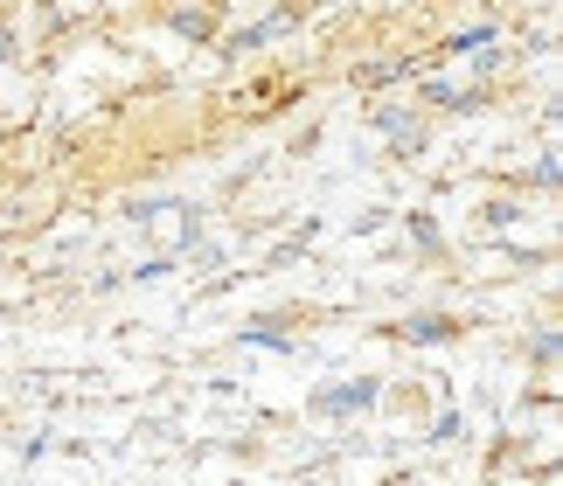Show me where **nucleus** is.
I'll list each match as a JSON object with an SVG mask.
<instances>
[{
	"label": "nucleus",
	"mask_w": 563,
	"mask_h": 486,
	"mask_svg": "<svg viewBox=\"0 0 563 486\" xmlns=\"http://www.w3.org/2000/svg\"><path fill=\"white\" fill-rule=\"evenodd\" d=\"M536 188H543V195L556 188V153H543V161H536Z\"/></svg>",
	"instance_id": "f8f14e48"
},
{
	"label": "nucleus",
	"mask_w": 563,
	"mask_h": 486,
	"mask_svg": "<svg viewBox=\"0 0 563 486\" xmlns=\"http://www.w3.org/2000/svg\"><path fill=\"white\" fill-rule=\"evenodd\" d=\"M481 42H494V29H487V21H481V29H466V35H452L445 49H452V56H466V49H481Z\"/></svg>",
	"instance_id": "9d476101"
},
{
	"label": "nucleus",
	"mask_w": 563,
	"mask_h": 486,
	"mask_svg": "<svg viewBox=\"0 0 563 486\" xmlns=\"http://www.w3.org/2000/svg\"><path fill=\"white\" fill-rule=\"evenodd\" d=\"M487 223L494 230H515V223H522V209H515V202H487Z\"/></svg>",
	"instance_id": "9b49d317"
},
{
	"label": "nucleus",
	"mask_w": 563,
	"mask_h": 486,
	"mask_svg": "<svg viewBox=\"0 0 563 486\" xmlns=\"http://www.w3.org/2000/svg\"><path fill=\"white\" fill-rule=\"evenodd\" d=\"M299 29V14L292 8H278V14H265V21H251V29H236L230 42H223V56H244V49H265L272 35H292Z\"/></svg>",
	"instance_id": "f03ea898"
},
{
	"label": "nucleus",
	"mask_w": 563,
	"mask_h": 486,
	"mask_svg": "<svg viewBox=\"0 0 563 486\" xmlns=\"http://www.w3.org/2000/svg\"><path fill=\"white\" fill-rule=\"evenodd\" d=\"M404 230H410V243H424V251H439V243H445V230L431 223L424 209H410V216H404Z\"/></svg>",
	"instance_id": "39448f33"
},
{
	"label": "nucleus",
	"mask_w": 563,
	"mask_h": 486,
	"mask_svg": "<svg viewBox=\"0 0 563 486\" xmlns=\"http://www.w3.org/2000/svg\"><path fill=\"white\" fill-rule=\"evenodd\" d=\"M376 396H383L376 375H355V383H341V389H313V410L320 417H349V410H369Z\"/></svg>",
	"instance_id": "f257e3e1"
},
{
	"label": "nucleus",
	"mask_w": 563,
	"mask_h": 486,
	"mask_svg": "<svg viewBox=\"0 0 563 486\" xmlns=\"http://www.w3.org/2000/svg\"><path fill=\"white\" fill-rule=\"evenodd\" d=\"M556 355H563V341H556V327H543L536 334V368H556Z\"/></svg>",
	"instance_id": "1a4fd4ad"
},
{
	"label": "nucleus",
	"mask_w": 563,
	"mask_h": 486,
	"mask_svg": "<svg viewBox=\"0 0 563 486\" xmlns=\"http://www.w3.org/2000/svg\"><path fill=\"white\" fill-rule=\"evenodd\" d=\"M14 56H21V35H14V29H0V70H8Z\"/></svg>",
	"instance_id": "ddd939ff"
},
{
	"label": "nucleus",
	"mask_w": 563,
	"mask_h": 486,
	"mask_svg": "<svg viewBox=\"0 0 563 486\" xmlns=\"http://www.w3.org/2000/svg\"><path fill=\"white\" fill-rule=\"evenodd\" d=\"M389 334H397V341H418V347H439V341H460V320H445V313H418V320H397Z\"/></svg>",
	"instance_id": "7ed1b4c3"
},
{
	"label": "nucleus",
	"mask_w": 563,
	"mask_h": 486,
	"mask_svg": "<svg viewBox=\"0 0 563 486\" xmlns=\"http://www.w3.org/2000/svg\"><path fill=\"white\" fill-rule=\"evenodd\" d=\"M244 347H272V355H292V334H286V327H265V320H257V327H244Z\"/></svg>",
	"instance_id": "20e7f679"
},
{
	"label": "nucleus",
	"mask_w": 563,
	"mask_h": 486,
	"mask_svg": "<svg viewBox=\"0 0 563 486\" xmlns=\"http://www.w3.org/2000/svg\"><path fill=\"white\" fill-rule=\"evenodd\" d=\"M167 29H175L181 42H209V35H216V29H209V14H175Z\"/></svg>",
	"instance_id": "6e6552de"
},
{
	"label": "nucleus",
	"mask_w": 563,
	"mask_h": 486,
	"mask_svg": "<svg viewBox=\"0 0 563 486\" xmlns=\"http://www.w3.org/2000/svg\"><path fill=\"white\" fill-rule=\"evenodd\" d=\"M369 125H376V132H404V125H418V119H410V104H376Z\"/></svg>",
	"instance_id": "423d86ee"
},
{
	"label": "nucleus",
	"mask_w": 563,
	"mask_h": 486,
	"mask_svg": "<svg viewBox=\"0 0 563 486\" xmlns=\"http://www.w3.org/2000/svg\"><path fill=\"white\" fill-rule=\"evenodd\" d=\"M466 63H473V77H494V70H501V42H481V49H466Z\"/></svg>",
	"instance_id": "0eeeda50"
}]
</instances>
